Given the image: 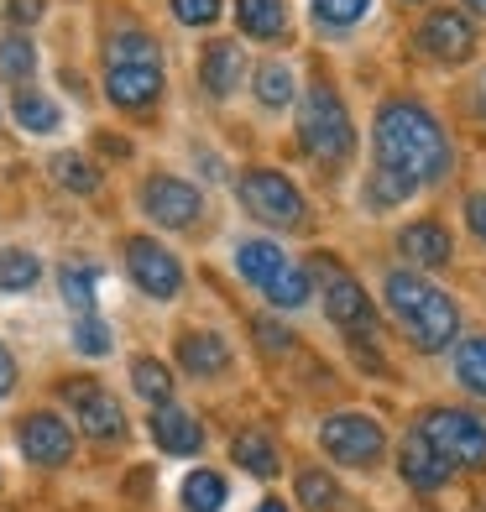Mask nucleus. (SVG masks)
Returning <instances> with one entry per match:
<instances>
[{
    "instance_id": "f257e3e1",
    "label": "nucleus",
    "mask_w": 486,
    "mask_h": 512,
    "mask_svg": "<svg viewBox=\"0 0 486 512\" xmlns=\"http://www.w3.org/2000/svg\"><path fill=\"white\" fill-rule=\"evenodd\" d=\"M372 142H377V168L408 178L413 189L439 183L450 173V136H445V126H439L424 105H413V100H387L377 110Z\"/></svg>"
},
{
    "instance_id": "f03ea898",
    "label": "nucleus",
    "mask_w": 486,
    "mask_h": 512,
    "mask_svg": "<svg viewBox=\"0 0 486 512\" xmlns=\"http://www.w3.org/2000/svg\"><path fill=\"white\" fill-rule=\"evenodd\" d=\"M387 309L398 319V330L424 345V351H445L460 330V309L450 293H439L419 272H387Z\"/></svg>"
},
{
    "instance_id": "7ed1b4c3",
    "label": "nucleus",
    "mask_w": 486,
    "mask_h": 512,
    "mask_svg": "<svg viewBox=\"0 0 486 512\" xmlns=\"http://www.w3.org/2000/svg\"><path fill=\"white\" fill-rule=\"evenodd\" d=\"M298 142L319 162H345L356 152V126H351V115H345V105L330 84H314L304 95V105H298Z\"/></svg>"
},
{
    "instance_id": "20e7f679",
    "label": "nucleus",
    "mask_w": 486,
    "mask_h": 512,
    "mask_svg": "<svg viewBox=\"0 0 486 512\" xmlns=\"http://www.w3.org/2000/svg\"><path fill=\"white\" fill-rule=\"evenodd\" d=\"M419 434L450 465H466V471H481L486 465V424L466 408H429L419 418Z\"/></svg>"
},
{
    "instance_id": "39448f33",
    "label": "nucleus",
    "mask_w": 486,
    "mask_h": 512,
    "mask_svg": "<svg viewBox=\"0 0 486 512\" xmlns=\"http://www.w3.org/2000/svg\"><path fill=\"white\" fill-rule=\"evenodd\" d=\"M241 204H246L262 225H277V230L304 225V194H298L283 173H272V168H251V173L241 178Z\"/></svg>"
},
{
    "instance_id": "423d86ee",
    "label": "nucleus",
    "mask_w": 486,
    "mask_h": 512,
    "mask_svg": "<svg viewBox=\"0 0 486 512\" xmlns=\"http://www.w3.org/2000/svg\"><path fill=\"white\" fill-rule=\"evenodd\" d=\"M324 450H330L340 465H377L382 450H387V434L377 418H366V413H335V418H324Z\"/></svg>"
},
{
    "instance_id": "0eeeda50",
    "label": "nucleus",
    "mask_w": 486,
    "mask_h": 512,
    "mask_svg": "<svg viewBox=\"0 0 486 512\" xmlns=\"http://www.w3.org/2000/svg\"><path fill=\"white\" fill-rule=\"evenodd\" d=\"M126 267H131V283L142 293H152V298H178V288H183L178 256L162 241H152V236L126 241Z\"/></svg>"
},
{
    "instance_id": "6e6552de",
    "label": "nucleus",
    "mask_w": 486,
    "mask_h": 512,
    "mask_svg": "<svg viewBox=\"0 0 486 512\" xmlns=\"http://www.w3.org/2000/svg\"><path fill=\"white\" fill-rule=\"evenodd\" d=\"M324 314H330L335 330H345L351 340H372L377 335V314H372L366 288L356 283V277L335 272V267H330V277H324Z\"/></svg>"
},
{
    "instance_id": "1a4fd4ad",
    "label": "nucleus",
    "mask_w": 486,
    "mask_h": 512,
    "mask_svg": "<svg viewBox=\"0 0 486 512\" xmlns=\"http://www.w3.org/2000/svg\"><path fill=\"white\" fill-rule=\"evenodd\" d=\"M142 204H147V215H152L157 225H168V230H183V225H194V220L204 215V194L194 189V183L168 178V173L147 178Z\"/></svg>"
},
{
    "instance_id": "9d476101",
    "label": "nucleus",
    "mask_w": 486,
    "mask_h": 512,
    "mask_svg": "<svg viewBox=\"0 0 486 512\" xmlns=\"http://www.w3.org/2000/svg\"><path fill=\"white\" fill-rule=\"evenodd\" d=\"M419 48L434 63H466L476 53V27L460 11H429L419 21Z\"/></svg>"
},
{
    "instance_id": "9b49d317",
    "label": "nucleus",
    "mask_w": 486,
    "mask_h": 512,
    "mask_svg": "<svg viewBox=\"0 0 486 512\" xmlns=\"http://www.w3.org/2000/svg\"><path fill=\"white\" fill-rule=\"evenodd\" d=\"M16 439H21V455H27L32 465H48V471L74 455V429H68L58 413H27Z\"/></svg>"
},
{
    "instance_id": "f8f14e48",
    "label": "nucleus",
    "mask_w": 486,
    "mask_h": 512,
    "mask_svg": "<svg viewBox=\"0 0 486 512\" xmlns=\"http://www.w3.org/2000/svg\"><path fill=\"white\" fill-rule=\"evenodd\" d=\"M105 95L110 105L121 110H152L157 95H162V68L157 63H110L105 68Z\"/></svg>"
},
{
    "instance_id": "ddd939ff",
    "label": "nucleus",
    "mask_w": 486,
    "mask_h": 512,
    "mask_svg": "<svg viewBox=\"0 0 486 512\" xmlns=\"http://www.w3.org/2000/svg\"><path fill=\"white\" fill-rule=\"evenodd\" d=\"M68 392H74L79 429H84L89 439H100V445H115V439H126V413H121V403H115L110 392L89 387V382H68Z\"/></svg>"
},
{
    "instance_id": "4468645a",
    "label": "nucleus",
    "mask_w": 486,
    "mask_h": 512,
    "mask_svg": "<svg viewBox=\"0 0 486 512\" xmlns=\"http://www.w3.org/2000/svg\"><path fill=\"white\" fill-rule=\"evenodd\" d=\"M398 471H403V481L413 486V492H439V486L450 481V460L439 455L419 429H413L408 445H403V455H398Z\"/></svg>"
},
{
    "instance_id": "2eb2a0df",
    "label": "nucleus",
    "mask_w": 486,
    "mask_h": 512,
    "mask_svg": "<svg viewBox=\"0 0 486 512\" xmlns=\"http://www.w3.org/2000/svg\"><path fill=\"white\" fill-rule=\"evenodd\" d=\"M152 439H157L168 455H194V450L204 445V429H199L194 413L162 403V408H152Z\"/></svg>"
},
{
    "instance_id": "dca6fc26",
    "label": "nucleus",
    "mask_w": 486,
    "mask_h": 512,
    "mask_svg": "<svg viewBox=\"0 0 486 512\" xmlns=\"http://www.w3.org/2000/svg\"><path fill=\"white\" fill-rule=\"evenodd\" d=\"M241 74H246V53L236 48V42H210V48H204L199 79H204V89H210V95H236Z\"/></svg>"
},
{
    "instance_id": "f3484780",
    "label": "nucleus",
    "mask_w": 486,
    "mask_h": 512,
    "mask_svg": "<svg viewBox=\"0 0 486 512\" xmlns=\"http://www.w3.org/2000/svg\"><path fill=\"white\" fill-rule=\"evenodd\" d=\"M178 361L189 377H220L230 361V345L215 330H189V335H178Z\"/></svg>"
},
{
    "instance_id": "a211bd4d",
    "label": "nucleus",
    "mask_w": 486,
    "mask_h": 512,
    "mask_svg": "<svg viewBox=\"0 0 486 512\" xmlns=\"http://www.w3.org/2000/svg\"><path fill=\"white\" fill-rule=\"evenodd\" d=\"M398 246H403V256L408 262H419V267H445L450 262V230L445 225H434V220H413V225H403V236H398Z\"/></svg>"
},
{
    "instance_id": "6ab92c4d",
    "label": "nucleus",
    "mask_w": 486,
    "mask_h": 512,
    "mask_svg": "<svg viewBox=\"0 0 486 512\" xmlns=\"http://www.w3.org/2000/svg\"><path fill=\"white\" fill-rule=\"evenodd\" d=\"M236 21L246 37L272 42L288 32V0H236Z\"/></svg>"
},
{
    "instance_id": "aec40b11",
    "label": "nucleus",
    "mask_w": 486,
    "mask_h": 512,
    "mask_svg": "<svg viewBox=\"0 0 486 512\" xmlns=\"http://www.w3.org/2000/svg\"><path fill=\"white\" fill-rule=\"evenodd\" d=\"M283 267H288V256L277 251L272 241H241V246H236V272L246 277L251 288H267Z\"/></svg>"
},
{
    "instance_id": "412c9836",
    "label": "nucleus",
    "mask_w": 486,
    "mask_h": 512,
    "mask_svg": "<svg viewBox=\"0 0 486 512\" xmlns=\"http://www.w3.org/2000/svg\"><path fill=\"white\" fill-rule=\"evenodd\" d=\"M230 455H236L241 471L262 476V481H272L277 465H283V455H277V439H267V434H241L236 445H230Z\"/></svg>"
},
{
    "instance_id": "4be33fe9",
    "label": "nucleus",
    "mask_w": 486,
    "mask_h": 512,
    "mask_svg": "<svg viewBox=\"0 0 486 512\" xmlns=\"http://www.w3.org/2000/svg\"><path fill=\"white\" fill-rule=\"evenodd\" d=\"M225 497H230V486H225L220 471H194L189 481H183V507L189 512H220Z\"/></svg>"
},
{
    "instance_id": "5701e85b",
    "label": "nucleus",
    "mask_w": 486,
    "mask_h": 512,
    "mask_svg": "<svg viewBox=\"0 0 486 512\" xmlns=\"http://www.w3.org/2000/svg\"><path fill=\"white\" fill-rule=\"evenodd\" d=\"M131 387H136V398H147L152 408H162L173 398V371L162 366V361H152V356H142L131 366Z\"/></svg>"
},
{
    "instance_id": "b1692460",
    "label": "nucleus",
    "mask_w": 486,
    "mask_h": 512,
    "mask_svg": "<svg viewBox=\"0 0 486 512\" xmlns=\"http://www.w3.org/2000/svg\"><path fill=\"white\" fill-rule=\"evenodd\" d=\"M53 178L63 183L68 194H95L100 189V168L89 157H79V152H58L53 157Z\"/></svg>"
},
{
    "instance_id": "393cba45",
    "label": "nucleus",
    "mask_w": 486,
    "mask_h": 512,
    "mask_svg": "<svg viewBox=\"0 0 486 512\" xmlns=\"http://www.w3.org/2000/svg\"><path fill=\"white\" fill-rule=\"evenodd\" d=\"M262 293H267V304H277V309H298V304H309L314 283H309V272H304V267H293V262H288Z\"/></svg>"
},
{
    "instance_id": "a878e982",
    "label": "nucleus",
    "mask_w": 486,
    "mask_h": 512,
    "mask_svg": "<svg viewBox=\"0 0 486 512\" xmlns=\"http://www.w3.org/2000/svg\"><path fill=\"white\" fill-rule=\"evenodd\" d=\"M37 277H42V262H37L32 251H21V246L0 251V288H6V293H27V288H37Z\"/></svg>"
},
{
    "instance_id": "bb28decb",
    "label": "nucleus",
    "mask_w": 486,
    "mask_h": 512,
    "mask_svg": "<svg viewBox=\"0 0 486 512\" xmlns=\"http://www.w3.org/2000/svg\"><path fill=\"white\" fill-rule=\"evenodd\" d=\"M257 100L267 105V110H283V105H293V68L288 63H257Z\"/></svg>"
},
{
    "instance_id": "cd10ccee",
    "label": "nucleus",
    "mask_w": 486,
    "mask_h": 512,
    "mask_svg": "<svg viewBox=\"0 0 486 512\" xmlns=\"http://www.w3.org/2000/svg\"><path fill=\"white\" fill-rule=\"evenodd\" d=\"M11 110H16V121L27 126L32 136H48V131H58V121H63V115H58V105H53L48 95H32V89H21Z\"/></svg>"
},
{
    "instance_id": "c85d7f7f",
    "label": "nucleus",
    "mask_w": 486,
    "mask_h": 512,
    "mask_svg": "<svg viewBox=\"0 0 486 512\" xmlns=\"http://www.w3.org/2000/svg\"><path fill=\"white\" fill-rule=\"evenodd\" d=\"M455 377H460V387H471L476 398H486V335L466 340L455 351Z\"/></svg>"
},
{
    "instance_id": "c756f323",
    "label": "nucleus",
    "mask_w": 486,
    "mask_h": 512,
    "mask_svg": "<svg viewBox=\"0 0 486 512\" xmlns=\"http://www.w3.org/2000/svg\"><path fill=\"white\" fill-rule=\"evenodd\" d=\"M298 502H304V512H335V507H340V486H335V476L304 471V476H298Z\"/></svg>"
},
{
    "instance_id": "7c9ffc66",
    "label": "nucleus",
    "mask_w": 486,
    "mask_h": 512,
    "mask_svg": "<svg viewBox=\"0 0 486 512\" xmlns=\"http://www.w3.org/2000/svg\"><path fill=\"white\" fill-rule=\"evenodd\" d=\"M0 74H6L11 84H27L37 74V48L27 37H6V42H0Z\"/></svg>"
},
{
    "instance_id": "2f4dec72",
    "label": "nucleus",
    "mask_w": 486,
    "mask_h": 512,
    "mask_svg": "<svg viewBox=\"0 0 486 512\" xmlns=\"http://www.w3.org/2000/svg\"><path fill=\"white\" fill-rule=\"evenodd\" d=\"M58 283H63V298H68V304H74L79 314H95V267L68 262Z\"/></svg>"
},
{
    "instance_id": "473e14b6",
    "label": "nucleus",
    "mask_w": 486,
    "mask_h": 512,
    "mask_svg": "<svg viewBox=\"0 0 486 512\" xmlns=\"http://www.w3.org/2000/svg\"><path fill=\"white\" fill-rule=\"evenodd\" d=\"M309 6H314V21L345 32V27H356V21L372 11V0H309Z\"/></svg>"
},
{
    "instance_id": "72a5a7b5",
    "label": "nucleus",
    "mask_w": 486,
    "mask_h": 512,
    "mask_svg": "<svg viewBox=\"0 0 486 512\" xmlns=\"http://www.w3.org/2000/svg\"><path fill=\"white\" fill-rule=\"evenodd\" d=\"M110 63H157V42L147 32H115L110 37Z\"/></svg>"
},
{
    "instance_id": "f704fd0d",
    "label": "nucleus",
    "mask_w": 486,
    "mask_h": 512,
    "mask_svg": "<svg viewBox=\"0 0 486 512\" xmlns=\"http://www.w3.org/2000/svg\"><path fill=\"white\" fill-rule=\"evenodd\" d=\"M74 345L84 356H110V330L95 319V314H79L74 319Z\"/></svg>"
},
{
    "instance_id": "c9c22d12",
    "label": "nucleus",
    "mask_w": 486,
    "mask_h": 512,
    "mask_svg": "<svg viewBox=\"0 0 486 512\" xmlns=\"http://www.w3.org/2000/svg\"><path fill=\"white\" fill-rule=\"evenodd\" d=\"M251 335H257V345L267 356H277V351H293V335L283 330V324H277L272 314H257V324H251Z\"/></svg>"
},
{
    "instance_id": "e433bc0d",
    "label": "nucleus",
    "mask_w": 486,
    "mask_h": 512,
    "mask_svg": "<svg viewBox=\"0 0 486 512\" xmlns=\"http://www.w3.org/2000/svg\"><path fill=\"white\" fill-rule=\"evenodd\" d=\"M173 16L183 27H210L220 21V0H173Z\"/></svg>"
},
{
    "instance_id": "4c0bfd02",
    "label": "nucleus",
    "mask_w": 486,
    "mask_h": 512,
    "mask_svg": "<svg viewBox=\"0 0 486 512\" xmlns=\"http://www.w3.org/2000/svg\"><path fill=\"white\" fill-rule=\"evenodd\" d=\"M42 11H48V0H6V21H11V27H37Z\"/></svg>"
},
{
    "instance_id": "58836bf2",
    "label": "nucleus",
    "mask_w": 486,
    "mask_h": 512,
    "mask_svg": "<svg viewBox=\"0 0 486 512\" xmlns=\"http://www.w3.org/2000/svg\"><path fill=\"white\" fill-rule=\"evenodd\" d=\"M466 225L486 241V194H471V199H466Z\"/></svg>"
},
{
    "instance_id": "ea45409f",
    "label": "nucleus",
    "mask_w": 486,
    "mask_h": 512,
    "mask_svg": "<svg viewBox=\"0 0 486 512\" xmlns=\"http://www.w3.org/2000/svg\"><path fill=\"white\" fill-rule=\"evenodd\" d=\"M11 387H16V361H11V351H6V345H0V398H6Z\"/></svg>"
},
{
    "instance_id": "a19ab883",
    "label": "nucleus",
    "mask_w": 486,
    "mask_h": 512,
    "mask_svg": "<svg viewBox=\"0 0 486 512\" xmlns=\"http://www.w3.org/2000/svg\"><path fill=\"white\" fill-rule=\"evenodd\" d=\"M100 147H105V152H110V157H126V152H131V147H126V142H121V136H100Z\"/></svg>"
},
{
    "instance_id": "79ce46f5",
    "label": "nucleus",
    "mask_w": 486,
    "mask_h": 512,
    "mask_svg": "<svg viewBox=\"0 0 486 512\" xmlns=\"http://www.w3.org/2000/svg\"><path fill=\"white\" fill-rule=\"evenodd\" d=\"M476 110H481V115H486V74H481V79H476Z\"/></svg>"
},
{
    "instance_id": "37998d69",
    "label": "nucleus",
    "mask_w": 486,
    "mask_h": 512,
    "mask_svg": "<svg viewBox=\"0 0 486 512\" xmlns=\"http://www.w3.org/2000/svg\"><path fill=\"white\" fill-rule=\"evenodd\" d=\"M257 512H288V507H283V502H262Z\"/></svg>"
},
{
    "instance_id": "c03bdc74",
    "label": "nucleus",
    "mask_w": 486,
    "mask_h": 512,
    "mask_svg": "<svg viewBox=\"0 0 486 512\" xmlns=\"http://www.w3.org/2000/svg\"><path fill=\"white\" fill-rule=\"evenodd\" d=\"M466 6H471L476 16H486V0H466Z\"/></svg>"
}]
</instances>
